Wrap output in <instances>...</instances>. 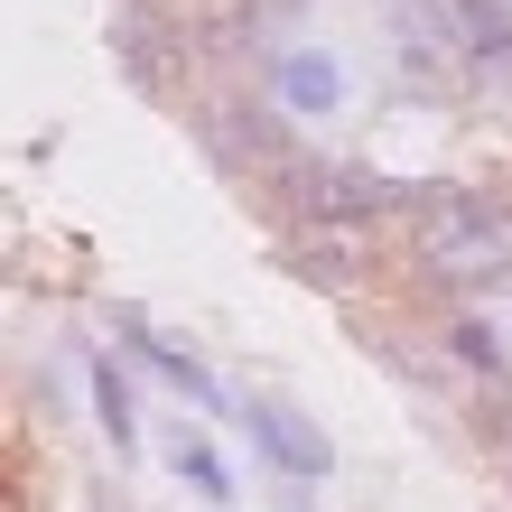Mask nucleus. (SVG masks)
Segmentation results:
<instances>
[{
	"label": "nucleus",
	"instance_id": "39448f33",
	"mask_svg": "<svg viewBox=\"0 0 512 512\" xmlns=\"http://www.w3.org/2000/svg\"><path fill=\"white\" fill-rule=\"evenodd\" d=\"M457 19H466L475 56H494V66H512V28H503V10H494V0H457Z\"/></svg>",
	"mask_w": 512,
	"mask_h": 512
},
{
	"label": "nucleus",
	"instance_id": "6e6552de",
	"mask_svg": "<svg viewBox=\"0 0 512 512\" xmlns=\"http://www.w3.org/2000/svg\"><path fill=\"white\" fill-rule=\"evenodd\" d=\"M149 364H159V373H168L177 391H187V401H215V382H205V373H196V364H187L177 345H149Z\"/></svg>",
	"mask_w": 512,
	"mask_h": 512
},
{
	"label": "nucleus",
	"instance_id": "7ed1b4c3",
	"mask_svg": "<svg viewBox=\"0 0 512 512\" xmlns=\"http://www.w3.org/2000/svg\"><path fill=\"white\" fill-rule=\"evenodd\" d=\"M289 187L308 196L317 215H382V205H401V187L354 177V168H317V159H289Z\"/></svg>",
	"mask_w": 512,
	"mask_h": 512
},
{
	"label": "nucleus",
	"instance_id": "0eeeda50",
	"mask_svg": "<svg viewBox=\"0 0 512 512\" xmlns=\"http://www.w3.org/2000/svg\"><path fill=\"white\" fill-rule=\"evenodd\" d=\"M289 103H336V75L317 56H289Z\"/></svg>",
	"mask_w": 512,
	"mask_h": 512
},
{
	"label": "nucleus",
	"instance_id": "f03ea898",
	"mask_svg": "<svg viewBox=\"0 0 512 512\" xmlns=\"http://www.w3.org/2000/svg\"><path fill=\"white\" fill-rule=\"evenodd\" d=\"M243 429H252V447H261L270 466H289V475H298V485L336 466V447H326V438H317V429H308V419H298V410H280V401H261V410L243 419Z\"/></svg>",
	"mask_w": 512,
	"mask_h": 512
},
{
	"label": "nucleus",
	"instance_id": "1a4fd4ad",
	"mask_svg": "<svg viewBox=\"0 0 512 512\" xmlns=\"http://www.w3.org/2000/svg\"><path fill=\"white\" fill-rule=\"evenodd\" d=\"M103 429H112V447H131V391L103 373Z\"/></svg>",
	"mask_w": 512,
	"mask_h": 512
},
{
	"label": "nucleus",
	"instance_id": "20e7f679",
	"mask_svg": "<svg viewBox=\"0 0 512 512\" xmlns=\"http://www.w3.org/2000/svg\"><path fill=\"white\" fill-rule=\"evenodd\" d=\"M177 475L205 494V503H233V475H224V457L215 447H196V438H177Z\"/></svg>",
	"mask_w": 512,
	"mask_h": 512
},
{
	"label": "nucleus",
	"instance_id": "f257e3e1",
	"mask_svg": "<svg viewBox=\"0 0 512 512\" xmlns=\"http://www.w3.org/2000/svg\"><path fill=\"white\" fill-rule=\"evenodd\" d=\"M429 261L447 280H503L512 270V215L485 196H438L429 205Z\"/></svg>",
	"mask_w": 512,
	"mask_h": 512
},
{
	"label": "nucleus",
	"instance_id": "423d86ee",
	"mask_svg": "<svg viewBox=\"0 0 512 512\" xmlns=\"http://www.w3.org/2000/svg\"><path fill=\"white\" fill-rule=\"evenodd\" d=\"M298 261H308V280H354V270H364V252H354L345 233L336 243H298Z\"/></svg>",
	"mask_w": 512,
	"mask_h": 512
}]
</instances>
